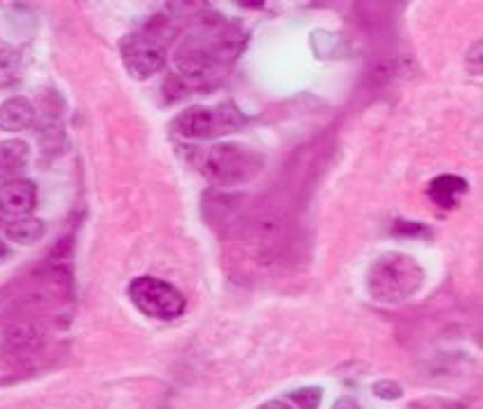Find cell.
I'll list each match as a JSON object with an SVG mask.
<instances>
[{
  "instance_id": "obj_1",
  "label": "cell",
  "mask_w": 483,
  "mask_h": 409,
  "mask_svg": "<svg viewBox=\"0 0 483 409\" xmlns=\"http://www.w3.org/2000/svg\"><path fill=\"white\" fill-rule=\"evenodd\" d=\"M243 47V35L225 23H206L194 33L184 35L183 45L175 50V76L190 86L208 85L218 80L231 59H237Z\"/></svg>"
},
{
  "instance_id": "obj_2",
  "label": "cell",
  "mask_w": 483,
  "mask_h": 409,
  "mask_svg": "<svg viewBox=\"0 0 483 409\" xmlns=\"http://www.w3.org/2000/svg\"><path fill=\"white\" fill-rule=\"evenodd\" d=\"M425 283V269L407 253H383L367 271V290L380 304H402Z\"/></svg>"
},
{
  "instance_id": "obj_3",
  "label": "cell",
  "mask_w": 483,
  "mask_h": 409,
  "mask_svg": "<svg viewBox=\"0 0 483 409\" xmlns=\"http://www.w3.org/2000/svg\"><path fill=\"white\" fill-rule=\"evenodd\" d=\"M175 26L168 17H155L143 31L121 38L120 54L127 73L136 80H148L159 73L168 61V42Z\"/></svg>"
},
{
  "instance_id": "obj_4",
  "label": "cell",
  "mask_w": 483,
  "mask_h": 409,
  "mask_svg": "<svg viewBox=\"0 0 483 409\" xmlns=\"http://www.w3.org/2000/svg\"><path fill=\"white\" fill-rule=\"evenodd\" d=\"M264 168V155L250 145L241 143H215L201 152L199 171L206 176L208 183L218 187H238L259 176Z\"/></svg>"
},
{
  "instance_id": "obj_5",
  "label": "cell",
  "mask_w": 483,
  "mask_h": 409,
  "mask_svg": "<svg viewBox=\"0 0 483 409\" xmlns=\"http://www.w3.org/2000/svg\"><path fill=\"white\" fill-rule=\"evenodd\" d=\"M247 124V117L237 104L222 101L215 105H192L171 122L173 133L190 141H210L234 133Z\"/></svg>"
},
{
  "instance_id": "obj_6",
  "label": "cell",
  "mask_w": 483,
  "mask_h": 409,
  "mask_svg": "<svg viewBox=\"0 0 483 409\" xmlns=\"http://www.w3.org/2000/svg\"><path fill=\"white\" fill-rule=\"evenodd\" d=\"M129 300L145 316L157 318V321H173L183 316L187 309V300L178 288L171 283L161 281L155 277H139L129 283Z\"/></svg>"
},
{
  "instance_id": "obj_7",
  "label": "cell",
  "mask_w": 483,
  "mask_h": 409,
  "mask_svg": "<svg viewBox=\"0 0 483 409\" xmlns=\"http://www.w3.org/2000/svg\"><path fill=\"white\" fill-rule=\"evenodd\" d=\"M38 204V187L26 178L5 180L0 185V214L10 218H26Z\"/></svg>"
},
{
  "instance_id": "obj_8",
  "label": "cell",
  "mask_w": 483,
  "mask_h": 409,
  "mask_svg": "<svg viewBox=\"0 0 483 409\" xmlns=\"http://www.w3.org/2000/svg\"><path fill=\"white\" fill-rule=\"evenodd\" d=\"M31 148L23 141L10 139L0 141V180H14L22 176V171L29 167Z\"/></svg>"
},
{
  "instance_id": "obj_9",
  "label": "cell",
  "mask_w": 483,
  "mask_h": 409,
  "mask_svg": "<svg viewBox=\"0 0 483 409\" xmlns=\"http://www.w3.org/2000/svg\"><path fill=\"white\" fill-rule=\"evenodd\" d=\"M470 185L461 176H451V173H443L430 183V199L437 204L439 208H455L461 204L462 196L467 195Z\"/></svg>"
},
{
  "instance_id": "obj_10",
  "label": "cell",
  "mask_w": 483,
  "mask_h": 409,
  "mask_svg": "<svg viewBox=\"0 0 483 409\" xmlns=\"http://www.w3.org/2000/svg\"><path fill=\"white\" fill-rule=\"evenodd\" d=\"M33 122L35 108L29 98L14 96L0 105V129L3 132H22V129H29Z\"/></svg>"
},
{
  "instance_id": "obj_11",
  "label": "cell",
  "mask_w": 483,
  "mask_h": 409,
  "mask_svg": "<svg viewBox=\"0 0 483 409\" xmlns=\"http://www.w3.org/2000/svg\"><path fill=\"white\" fill-rule=\"evenodd\" d=\"M45 223L38 218H17L12 220L10 225H5V239L7 241L22 243V246H33L35 241H40L45 237Z\"/></svg>"
},
{
  "instance_id": "obj_12",
  "label": "cell",
  "mask_w": 483,
  "mask_h": 409,
  "mask_svg": "<svg viewBox=\"0 0 483 409\" xmlns=\"http://www.w3.org/2000/svg\"><path fill=\"white\" fill-rule=\"evenodd\" d=\"M288 400L297 404V409H318L322 403V388L318 386L297 388V391L290 393Z\"/></svg>"
},
{
  "instance_id": "obj_13",
  "label": "cell",
  "mask_w": 483,
  "mask_h": 409,
  "mask_svg": "<svg viewBox=\"0 0 483 409\" xmlns=\"http://www.w3.org/2000/svg\"><path fill=\"white\" fill-rule=\"evenodd\" d=\"M392 232L395 234H402V237H430L432 232L427 230L423 223H411V220H395V225H392Z\"/></svg>"
},
{
  "instance_id": "obj_14",
  "label": "cell",
  "mask_w": 483,
  "mask_h": 409,
  "mask_svg": "<svg viewBox=\"0 0 483 409\" xmlns=\"http://www.w3.org/2000/svg\"><path fill=\"white\" fill-rule=\"evenodd\" d=\"M374 395L380 400H399L404 395V391L399 384H395V381L383 379L374 384Z\"/></svg>"
},
{
  "instance_id": "obj_15",
  "label": "cell",
  "mask_w": 483,
  "mask_h": 409,
  "mask_svg": "<svg viewBox=\"0 0 483 409\" xmlns=\"http://www.w3.org/2000/svg\"><path fill=\"white\" fill-rule=\"evenodd\" d=\"M17 64H19L17 52H14L12 47L0 45V76H7V73H12V70L17 68Z\"/></svg>"
},
{
  "instance_id": "obj_16",
  "label": "cell",
  "mask_w": 483,
  "mask_h": 409,
  "mask_svg": "<svg viewBox=\"0 0 483 409\" xmlns=\"http://www.w3.org/2000/svg\"><path fill=\"white\" fill-rule=\"evenodd\" d=\"M259 409H292L288 403H281V400H269V403H264Z\"/></svg>"
},
{
  "instance_id": "obj_17",
  "label": "cell",
  "mask_w": 483,
  "mask_h": 409,
  "mask_svg": "<svg viewBox=\"0 0 483 409\" xmlns=\"http://www.w3.org/2000/svg\"><path fill=\"white\" fill-rule=\"evenodd\" d=\"M5 255H7V250H5V246H3V243H0V259H3V258H5Z\"/></svg>"
},
{
  "instance_id": "obj_18",
  "label": "cell",
  "mask_w": 483,
  "mask_h": 409,
  "mask_svg": "<svg viewBox=\"0 0 483 409\" xmlns=\"http://www.w3.org/2000/svg\"><path fill=\"white\" fill-rule=\"evenodd\" d=\"M357 409H362V407H357Z\"/></svg>"
},
{
  "instance_id": "obj_19",
  "label": "cell",
  "mask_w": 483,
  "mask_h": 409,
  "mask_svg": "<svg viewBox=\"0 0 483 409\" xmlns=\"http://www.w3.org/2000/svg\"><path fill=\"white\" fill-rule=\"evenodd\" d=\"M0 215H3V214H0Z\"/></svg>"
}]
</instances>
